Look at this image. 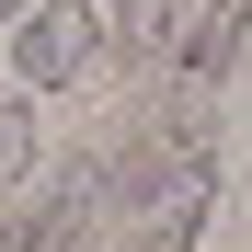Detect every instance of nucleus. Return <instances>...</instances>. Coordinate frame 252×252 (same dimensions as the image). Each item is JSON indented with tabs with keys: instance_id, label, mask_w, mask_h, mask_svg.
I'll list each match as a JSON object with an SVG mask.
<instances>
[{
	"instance_id": "20e7f679",
	"label": "nucleus",
	"mask_w": 252,
	"mask_h": 252,
	"mask_svg": "<svg viewBox=\"0 0 252 252\" xmlns=\"http://www.w3.org/2000/svg\"><path fill=\"white\" fill-rule=\"evenodd\" d=\"M92 12H103V46H115L126 69L172 46V0H92Z\"/></svg>"
},
{
	"instance_id": "39448f33",
	"label": "nucleus",
	"mask_w": 252,
	"mask_h": 252,
	"mask_svg": "<svg viewBox=\"0 0 252 252\" xmlns=\"http://www.w3.org/2000/svg\"><path fill=\"white\" fill-rule=\"evenodd\" d=\"M229 58H241V0H218V12L195 23V46H184V80H195V92H206V80H218Z\"/></svg>"
},
{
	"instance_id": "0eeeda50",
	"label": "nucleus",
	"mask_w": 252,
	"mask_h": 252,
	"mask_svg": "<svg viewBox=\"0 0 252 252\" xmlns=\"http://www.w3.org/2000/svg\"><path fill=\"white\" fill-rule=\"evenodd\" d=\"M12 12H23V0H0V23H12Z\"/></svg>"
},
{
	"instance_id": "7ed1b4c3",
	"label": "nucleus",
	"mask_w": 252,
	"mask_h": 252,
	"mask_svg": "<svg viewBox=\"0 0 252 252\" xmlns=\"http://www.w3.org/2000/svg\"><path fill=\"white\" fill-rule=\"evenodd\" d=\"M92 218H103V206H92V172H58L23 218H0V252H80Z\"/></svg>"
},
{
	"instance_id": "f03ea898",
	"label": "nucleus",
	"mask_w": 252,
	"mask_h": 252,
	"mask_svg": "<svg viewBox=\"0 0 252 252\" xmlns=\"http://www.w3.org/2000/svg\"><path fill=\"white\" fill-rule=\"evenodd\" d=\"M126 252H195L206 241V218H218V172H206V160H172V172H160L138 206H126Z\"/></svg>"
},
{
	"instance_id": "423d86ee",
	"label": "nucleus",
	"mask_w": 252,
	"mask_h": 252,
	"mask_svg": "<svg viewBox=\"0 0 252 252\" xmlns=\"http://www.w3.org/2000/svg\"><path fill=\"white\" fill-rule=\"evenodd\" d=\"M34 172V103H0V195Z\"/></svg>"
},
{
	"instance_id": "f257e3e1",
	"label": "nucleus",
	"mask_w": 252,
	"mask_h": 252,
	"mask_svg": "<svg viewBox=\"0 0 252 252\" xmlns=\"http://www.w3.org/2000/svg\"><path fill=\"white\" fill-rule=\"evenodd\" d=\"M12 69H23V92L92 80L103 69V12H92V0H23V12H12Z\"/></svg>"
}]
</instances>
